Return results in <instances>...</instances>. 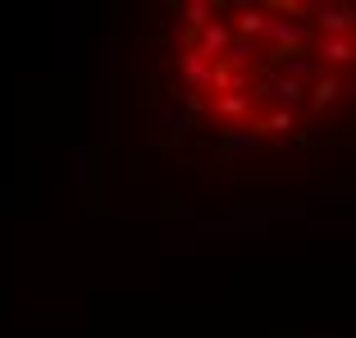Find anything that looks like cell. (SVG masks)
Returning <instances> with one entry per match:
<instances>
[{"mask_svg": "<svg viewBox=\"0 0 356 338\" xmlns=\"http://www.w3.org/2000/svg\"><path fill=\"white\" fill-rule=\"evenodd\" d=\"M338 96H343V78H338V74H320L311 83V106L315 110H329Z\"/></svg>", "mask_w": 356, "mask_h": 338, "instance_id": "8", "label": "cell"}, {"mask_svg": "<svg viewBox=\"0 0 356 338\" xmlns=\"http://www.w3.org/2000/svg\"><path fill=\"white\" fill-rule=\"evenodd\" d=\"M233 42H238V28H233V23H224V19H215L210 28L197 32V51L210 55V60H224Z\"/></svg>", "mask_w": 356, "mask_h": 338, "instance_id": "3", "label": "cell"}, {"mask_svg": "<svg viewBox=\"0 0 356 338\" xmlns=\"http://www.w3.org/2000/svg\"><path fill=\"white\" fill-rule=\"evenodd\" d=\"M215 115L220 119H247L252 115V96H215Z\"/></svg>", "mask_w": 356, "mask_h": 338, "instance_id": "10", "label": "cell"}, {"mask_svg": "<svg viewBox=\"0 0 356 338\" xmlns=\"http://www.w3.org/2000/svg\"><path fill=\"white\" fill-rule=\"evenodd\" d=\"M256 55H261V42H252V37H238V42L229 46V55H224V64H229L233 74H252Z\"/></svg>", "mask_w": 356, "mask_h": 338, "instance_id": "7", "label": "cell"}, {"mask_svg": "<svg viewBox=\"0 0 356 338\" xmlns=\"http://www.w3.org/2000/svg\"><path fill=\"white\" fill-rule=\"evenodd\" d=\"M343 92H347V96H356V78H347V83H343Z\"/></svg>", "mask_w": 356, "mask_h": 338, "instance_id": "14", "label": "cell"}, {"mask_svg": "<svg viewBox=\"0 0 356 338\" xmlns=\"http://www.w3.org/2000/svg\"><path fill=\"white\" fill-rule=\"evenodd\" d=\"M210 14H215V5H210V0H192V5H183V28L192 32V42H188V46H197V32L215 23Z\"/></svg>", "mask_w": 356, "mask_h": 338, "instance_id": "9", "label": "cell"}, {"mask_svg": "<svg viewBox=\"0 0 356 338\" xmlns=\"http://www.w3.org/2000/svg\"><path fill=\"white\" fill-rule=\"evenodd\" d=\"M270 101H279L283 110H302L311 101V87L297 78H270Z\"/></svg>", "mask_w": 356, "mask_h": 338, "instance_id": "5", "label": "cell"}, {"mask_svg": "<svg viewBox=\"0 0 356 338\" xmlns=\"http://www.w3.org/2000/svg\"><path fill=\"white\" fill-rule=\"evenodd\" d=\"M256 128H261V133H293V128H297V110L274 106V110H270V115H265Z\"/></svg>", "mask_w": 356, "mask_h": 338, "instance_id": "11", "label": "cell"}, {"mask_svg": "<svg viewBox=\"0 0 356 338\" xmlns=\"http://www.w3.org/2000/svg\"><path fill=\"white\" fill-rule=\"evenodd\" d=\"M311 28H320V37H356V10L352 5H315Z\"/></svg>", "mask_w": 356, "mask_h": 338, "instance_id": "1", "label": "cell"}, {"mask_svg": "<svg viewBox=\"0 0 356 338\" xmlns=\"http://www.w3.org/2000/svg\"><path fill=\"white\" fill-rule=\"evenodd\" d=\"M233 28H238V37H252V42H261V37H270L274 19H270V10H261V5H242V10L233 14Z\"/></svg>", "mask_w": 356, "mask_h": 338, "instance_id": "4", "label": "cell"}, {"mask_svg": "<svg viewBox=\"0 0 356 338\" xmlns=\"http://www.w3.org/2000/svg\"><path fill=\"white\" fill-rule=\"evenodd\" d=\"M261 138H265L261 128L247 124V128H238V133H229L224 142H229V151H256V147H261Z\"/></svg>", "mask_w": 356, "mask_h": 338, "instance_id": "12", "label": "cell"}, {"mask_svg": "<svg viewBox=\"0 0 356 338\" xmlns=\"http://www.w3.org/2000/svg\"><path fill=\"white\" fill-rule=\"evenodd\" d=\"M315 60L329 64V69H338V64H352V60H356L352 37H320V42H315Z\"/></svg>", "mask_w": 356, "mask_h": 338, "instance_id": "6", "label": "cell"}, {"mask_svg": "<svg viewBox=\"0 0 356 338\" xmlns=\"http://www.w3.org/2000/svg\"><path fill=\"white\" fill-rule=\"evenodd\" d=\"M352 46H356V37H352Z\"/></svg>", "mask_w": 356, "mask_h": 338, "instance_id": "15", "label": "cell"}, {"mask_svg": "<svg viewBox=\"0 0 356 338\" xmlns=\"http://www.w3.org/2000/svg\"><path fill=\"white\" fill-rule=\"evenodd\" d=\"M178 74H183V83H188L192 92H206L210 74H215V60L201 55L197 46H183V51H178Z\"/></svg>", "mask_w": 356, "mask_h": 338, "instance_id": "2", "label": "cell"}, {"mask_svg": "<svg viewBox=\"0 0 356 338\" xmlns=\"http://www.w3.org/2000/svg\"><path fill=\"white\" fill-rule=\"evenodd\" d=\"M178 101H183V106H188L192 115H201V110H210V106H215V96H206V92H192V87H188V92H178Z\"/></svg>", "mask_w": 356, "mask_h": 338, "instance_id": "13", "label": "cell"}]
</instances>
